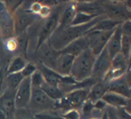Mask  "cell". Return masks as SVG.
Segmentation results:
<instances>
[{
  "label": "cell",
  "instance_id": "1",
  "mask_svg": "<svg viewBox=\"0 0 131 119\" xmlns=\"http://www.w3.org/2000/svg\"><path fill=\"white\" fill-rule=\"evenodd\" d=\"M102 16H99L89 21L86 24L79 26H68L63 29H56L55 32L51 35V36L48 39V43L51 46L53 49L57 51H61V49L68 46L69 44L73 41L78 39L79 37H82L93 27L95 24L99 21V20Z\"/></svg>",
  "mask_w": 131,
  "mask_h": 119
},
{
  "label": "cell",
  "instance_id": "2",
  "mask_svg": "<svg viewBox=\"0 0 131 119\" xmlns=\"http://www.w3.org/2000/svg\"><path fill=\"white\" fill-rule=\"evenodd\" d=\"M95 59L96 56H94L89 48L76 56L71 68L70 76L76 83H80L90 78Z\"/></svg>",
  "mask_w": 131,
  "mask_h": 119
},
{
  "label": "cell",
  "instance_id": "3",
  "mask_svg": "<svg viewBox=\"0 0 131 119\" xmlns=\"http://www.w3.org/2000/svg\"><path fill=\"white\" fill-rule=\"evenodd\" d=\"M27 109L34 114L42 112L58 111V101L49 99L40 88H32L31 99Z\"/></svg>",
  "mask_w": 131,
  "mask_h": 119
},
{
  "label": "cell",
  "instance_id": "4",
  "mask_svg": "<svg viewBox=\"0 0 131 119\" xmlns=\"http://www.w3.org/2000/svg\"><path fill=\"white\" fill-rule=\"evenodd\" d=\"M90 89H75L63 95L58 101V111L63 114L68 110H79L82 104L86 101L88 92Z\"/></svg>",
  "mask_w": 131,
  "mask_h": 119
},
{
  "label": "cell",
  "instance_id": "5",
  "mask_svg": "<svg viewBox=\"0 0 131 119\" xmlns=\"http://www.w3.org/2000/svg\"><path fill=\"white\" fill-rule=\"evenodd\" d=\"M103 17L124 23L130 20L129 1H102Z\"/></svg>",
  "mask_w": 131,
  "mask_h": 119
},
{
  "label": "cell",
  "instance_id": "6",
  "mask_svg": "<svg viewBox=\"0 0 131 119\" xmlns=\"http://www.w3.org/2000/svg\"><path fill=\"white\" fill-rule=\"evenodd\" d=\"M61 4H62V2L59 6L52 8V12L48 18L41 20L37 36V48H36V49L42 44L47 42L49 39L51 35L55 32V30L58 27L59 16H60V12H61Z\"/></svg>",
  "mask_w": 131,
  "mask_h": 119
},
{
  "label": "cell",
  "instance_id": "7",
  "mask_svg": "<svg viewBox=\"0 0 131 119\" xmlns=\"http://www.w3.org/2000/svg\"><path fill=\"white\" fill-rule=\"evenodd\" d=\"M14 23V36H18L26 31L40 19L20 6L19 9L12 15Z\"/></svg>",
  "mask_w": 131,
  "mask_h": 119
},
{
  "label": "cell",
  "instance_id": "8",
  "mask_svg": "<svg viewBox=\"0 0 131 119\" xmlns=\"http://www.w3.org/2000/svg\"><path fill=\"white\" fill-rule=\"evenodd\" d=\"M113 33H114V30L107 31V32L89 30L85 35L88 43V48L92 51L94 56L97 57L106 48V45Z\"/></svg>",
  "mask_w": 131,
  "mask_h": 119
},
{
  "label": "cell",
  "instance_id": "9",
  "mask_svg": "<svg viewBox=\"0 0 131 119\" xmlns=\"http://www.w3.org/2000/svg\"><path fill=\"white\" fill-rule=\"evenodd\" d=\"M60 55V51L53 49L49 45L48 41L43 43L39 48L36 49L35 54V62L42 64L48 69H51L54 71L56 61Z\"/></svg>",
  "mask_w": 131,
  "mask_h": 119
},
{
  "label": "cell",
  "instance_id": "10",
  "mask_svg": "<svg viewBox=\"0 0 131 119\" xmlns=\"http://www.w3.org/2000/svg\"><path fill=\"white\" fill-rule=\"evenodd\" d=\"M111 60L106 48H104L95 59L91 78L95 79L96 81L102 80L111 67Z\"/></svg>",
  "mask_w": 131,
  "mask_h": 119
},
{
  "label": "cell",
  "instance_id": "11",
  "mask_svg": "<svg viewBox=\"0 0 131 119\" xmlns=\"http://www.w3.org/2000/svg\"><path fill=\"white\" fill-rule=\"evenodd\" d=\"M32 86L30 78H23L14 94V102L16 109H26L30 102Z\"/></svg>",
  "mask_w": 131,
  "mask_h": 119
},
{
  "label": "cell",
  "instance_id": "12",
  "mask_svg": "<svg viewBox=\"0 0 131 119\" xmlns=\"http://www.w3.org/2000/svg\"><path fill=\"white\" fill-rule=\"evenodd\" d=\"M76 1H70V2H62L61 8V12L59 16L58 27L57 29H63L71 25L74 15L76 13Z\"/></svg>",
  "mask_w": 131,
  "mask_h": 119
},
{
  "label": "cell",
  "instance_id": "13",
  "mask_svg": "<svg viewBox=\"0 0 131 119\" xmlns=\"http://www.w3.org/2000/svg\"><path fill=\"white\" fill-rule=\"evenodd\" d=\"M108 91L114 92L115 94L130 99V81H129V70L126 74L118 79L109 83Z\"/></svg>",
  "mask_w": 131,
  "mask_h": 119
},
{
  "label": "cell",
  "instance_id": "14",
  "mask_svg": "<svg viewBox=\"0 0 131 119\" xmlns=\"http://www.w3.org/2000/svg\"><path fill=\"white\" fill-rule=\"evenodd\" d=\"M76 11L86 15L99 17L103 16L102 1H76Z\"/></svg>",
  "mask_w": 131,
  "mask_h": 119
},
{
  "label": "cell",
  "instance_id": "15",
  "mask_svg": "<svg viewBox=\"0 0 131 119\" xmlns=\"http://www.w3.org/2000/svg\"><path fill=\"white\" fill-rule=\"evenodd\" d=\"M15 91L6 89V90L0 95V109L4 112L6 119H13L16 111L14 102Z\"/></svg>",
  "mask_w": 131,
  "mask_h": 119
},
{
  "label": "cell",
  "instance_id": "16",
  "mask_svg": "<svg viewBox=\"0 0 131 119\" xmlns=\"http://www.w3.org/2000/svg\"><path fill=\"white\" fill-rule=\"evenodd\" d=\"M74 58L75 57H73V56L61 53L60 51V55L56 61L54 71L61 76H70L71 68L73 66Z\"/></svg>",
  "mask_w": 131,
  "mask_h": 119
},
{
  "label": "cell",
  "instance_id": "17",
  "mask_svg": "<svg viewBox=\"0 0 131 119\" xmlns=\"http://www.w3.org/2000/svg\"><path fill=\"white\" fill-rule=\"evenodd\" d=\"M101 100L106 103V105L114 109L118 108H129L130 99L125 98V97L115 94L114 92L107 91L101 98Z\"/></svg>",
  "mask_w": 131,
  "mask_h": 119
},
{
  "label": "cell",
  "instance_id": "18",
  "mask_svg": "<svg viewBox=\"0 0 131 119\" xmlns=\"http://www.w3.org/2000/svg\"><path fill=\"white\" fill-rule=\"evenodd\" d=\"M121 37L122 31L121 24H120L114 30V33L109 39L105 48L111 59H113L115 55L120 53V51H121Z\"/></svg>",
  "mask_w": 131,
  "mask_h": 119
},
{
  "label": "cell",
  "instance_id": "19",
  "mask_svg": "<svg viewBox=\"0 0 131 119\" xmlns=\"http://www.w3.org/2000/svg\"><path fill=\"white\" fill-rule=\"evenodd\" d=\"M88 48V43L86 40V36H84L82 37H79L78 39L73 41L72 43H70L68 46H66L65 48L61 49V53H65L72 55L73 57L78 56L79 54H81L83 51H85L86 49Z\"/></svg>",
  "mask_w": 131,
  "mask_h": 119
},
{
  "label": "cell",
  "instance_id": "20",
  "mask_svg": "<svg viewBox=\"0 0 131 119\" xmlns=\"http://www.w3.org/2000/svg\"><path fill=\"white\" fill-rule=\"evenodd\" d=\"M14 36V23L11 14H8L4 18L0 19V38L5 41Z\"/></svg>",
  "mask_w": 131,
  "mask_h": 119
},
{
  "label": "cell",
  "instance_id": "21",
  "mask_svg": "<svg viewBox=\"0 0 131 119\" xmlns=\"http://www.w3.org/2000/svg\"><path fill=\"white\" fill-rule=\"evenodd\" d=\"M108 90L109 84L107 82L103 81V80L98 81L90 88L86 100L94 103V102H96L99 100H101V98L103 97V95Z\"/></svg>",
  "mask_w": 131,
  "mask_h": 119
},
{
  "label": "cell",
  "instance_id": "22",
  "mask_svg": "<svg viewBox=\"0 0 131 119\" xmlns=\"http://www.w3.org/2000/svg\"><path fill=\"white\" fill-rule=\"evenodd\" d=\"M27 59L21 55H14L8 61L7 68H6V74H12V73H20L24 66L27 64Z\"/></svg>",
  "mask_w": 131,
  "mask_h": 119
},
{
  "label": "cell",
  "instance_id": "23",
  "mask_svg": "<svg viewBox=\"0 0 131 119\" xmlns=\"http://www.w3.org/2000/svg\"><path fill=\"white\" fill-rule=\"evenodd\" d=\"M123 23L118 21V20H114L112 19L105 18V17H101L99 20L98 23L91 28L90 30L92 31H99V32H107V31H113L116 27Z\"/></svg>",
  "mask_w": 131,
  "mask_h": 119
},
{
  "label": "cell",
  "instance_id": "24",
  "mask_svg": "<svg viewBox=\"0 0 131 119\" xmlns=\"http://www.w3.org/2000/svg\"><path fill=\"white\" fill-rule=\"evenodd\" d=\"M40 89L49 98V99L53 100V101H58L63 97L62 92L61 91V89H59V88L50 86V85L47 84L46 82H43V84L41 85Z\"/></svg>",
  "mask_w": 131,
  "mask_h": 119
},
{
  "label": "cell",
  "instance_id": "25",
  "mask_svg": "<svg viewBox=\"0 0 131 119\" xmlns=\"http://www.w3.org/2000/svg\"><path fill=\"white\" fill-rule=\"evenodd\" d=\"M23 80V77L20 73H12V74H6V89L12 90V91H15Z\"/></svg>",
  "mask_w": 131,
  "mask_h": 119
},
{
  "label": "cell",
  "instance_id": "26",
  "mask_svg": "<svg viewBox=\"0 0 131 119\" xmlns=\"http://www.w3.org/2000/svg\"><path fill=\"white\" fill-rule=\"evenodd\" d=\"M131 52V36L122 34L121 37V51L120 53L129 61Z\"/></svg>",
  "mask_w": 131,
  "mask_h": 119
},
{
  "label": "cell",
  "instance_id": "27",
  "mask_svg": "<svg viewBox=\"0 0 131 119\" xmlns=\"http://www.w3.org/2000/svg\"><path fill=\"white\" fill-rule=\"evenodd\" d=\"M95 18H96V17H94V16H89V15L85 14V13L77 12V11H76L75 15H74V18H73V21H72L70 26L84 25V24H86V23H88L92 20H94Z\"/></svg>",
  "mask_w": 131,
  "mask_h": 119
},
{
  "label": "cell",
  "instance_id": "28",
  "mask_svg": "<svg viewBox=\"0 0 131 119\" xmlns=\"http://www.w3.org/2000/svg\"><path fill=\"white\" fill-rule=\"evenodd\" d=\"M3 47L4 51L7 54H15L18 51V43L16 40V37L9 38L7 40L3 41Z\"/></svg>",
  "mask_w": 131,
  "mask_h": 119
},
{
  "label": "cell",
  "instance_id": "29",
  "mask_svg": "<svg viewBox=\"0 0 131 119\" xmlns=\"http://www.w3.org/2000/svg\"><path fill=\"white\" fill-rule=\"evenodd\" d=\"M35 119H63L61 114L58 111H48L34 114Z\"/></svg>",
  "mask_w": 131,
  "mask_h": 119
},
{
  "label": "cell",
  "instance_id": "30",
  "mask_svg": "<svg viewBox=\"0 0 131 119\" xmlns=\"http://www.w3.org/2000/svg\"><path fill=\"white\" fill-rule=\"evenodd\" d=\"M37 71V67H36V64L35 62H32V61H28L27 64L24 66V68L21 70L20 73L23 75V78H30L32 74L34 73Z\"/></svg>",
  "mask_w": 131,
  "mask_h": 119
},
{
  "label": "cell",
  "instance_id": "31",
  "mask_svg": "<svg viewBox=\"0 0 131 119\" xmlns=\"http://www.w3.org/2000/svg\"><path fill=\"white\" fill-rule=\"evenodd\" d=\"M79 111H80L82 117L85 116L88 118V117H90V115L92 114V113H93V111H94V103L86 100V101L82 104V106H81Z\"/></svg>",
  "mask_w": 131,
  "mask_h": 119
},
{
  "label": "cell",
  "instance_id": "32",
  "mask_svg": "<svg viewBox=\"0 0 131 119\" xmlns=\"http://www.w3.org/2000/svg\"><path fill=\"white\" fill-rule=\"evenodd\" d=\"M13 119H35L34 114L29 109H16Z\"/></svg>",
  "mask_w": 131,
  "mask_h": 119
},
{
  "label": "cell",
  "instance_id": "33",
  "mask_svg": "<svg viewBox=\"0 0 131 119\" xmlns=\"http://www.w3.org/2000/svg\"><path fill=\"white\" fill-rule=\"evenodd\" d=\"M30 82L32 88H40L41 85L43 84L44 82L43 76H42L41 73L38 70L32 74V76L30 77Z\"/></svg>",
  "mask_w": 131,
  "mask_h": 119
},
{
  "label": "cell",
  "instance_id": "34",
  "mask_svg": "<svg viewBox=\"0 0 131 119\" xmlns=\"http://www.w3.org/2000/svg\"><path fill=\"white\" fill-rule=\"evenodd\" d=\"M23 1H15V0H9V1H4L6 8L8 9V11L9 12V14L13 15L14 13L19 9Z\"/></svg>",
  "mask_w": 131,
  "mask_h": 119
},
{
  "label": "cell",
  "instance_id": "35",
  "mask_svg": "<svg viewBox=\"0 0 131 119\" xmlns=\"http://www.w3.org/2000/svg\"><path fill=\"white\" fill-rule=\"evenodd\" d=\"M61 116L63 119H82V115L79 110L72 109L64 112L61 114Z\"/></svg>",
  "mask_w": 131,
  "mask_h": 119
},
{
  "label": "cell",
  "instance_id": "36",
  "mask_svg": "<svg viewBox=\"0 0 131 119\" xmlns=\"http://www.w3.org/2000/svg\"><path fill=\"white\" fill-rule=\"evenodd\" d=\"M6 69L4 70V67L0 65V95L6 90Z\"/></svg>",
  "mask_w": 131,
  "mask_h": 119
},
{
  "label": "cell",
  "instance_id": "37",
  "mask_svg": "<svg viewBox=\"0 0 131 119\" xmlns=\"http://www.w3.org/2000/svg\"><path fill=\"white\" fill-rule=\"evenodd\" d=\"M105 112L108 119H119L118 116H117V114H116V109H114V108L107 106L105 109Z\"/></svg>",
  "mask_w": 131,
  "mask_h": 119
},
{
  "label": "cell",
  "instance_id": "38",
  "mask_svg": "<svg viewBox=\"0 0 131 119\" xmlns=\"http://www.w3.org/2000/svg\"><path fill=\"white\" fill-rule=\"evenodd\" d=\"M106 107H107V105H106V103L102 100H99L96 102H94V110H97V111H100V112H103V111H105Z\"/></svg>",
  "mask_w": 131,
  "mask_h": 119
},
{
  "label": "cell",
  "instance_id": "39",
  "mask_svg": "<svg viewBox=\"0 0 131 119\" xmlns=\"http://www.w3.org/2000/svg\"><path fill=\"white\" fill-rule=\"evenodd\" d=\"M8 14H9V12L8 11L7 8H6L4 1H0V19L4 18L5 16H7Z\"/></svg>",
  "mask_w": 131,
  "mask_h": 119
},
{
  "label": "cell",
  "instance_id": "40",
  "mask_svg": "<svg viewBox=\"0 0 131 119\" xmlns=\"http://www.w3.org/2000/svg\"><path fill=\"white\" fill-rule=\"evenodd\" d=\"M88 119H101V117H95V116H90V117H88Z\"/></svg>",
  "mask_w": 131,
  "mask_h": 119
},
{
  "label": "cell",
  "instance_id": "41",
  "mask_svg": "<svg viewBox=\"0 0 131 119\" xmlns=\"http://www.w3.org/2000/svg\"><path fill=\"white\" fill-rule=\"evenodd\" d=\"M1 42H2V40H1V38H0V51H1V46H2V44H1Z\"/></svg>",
  "mask_w": 131,
  "mask_h": 119
}]
</instances>
